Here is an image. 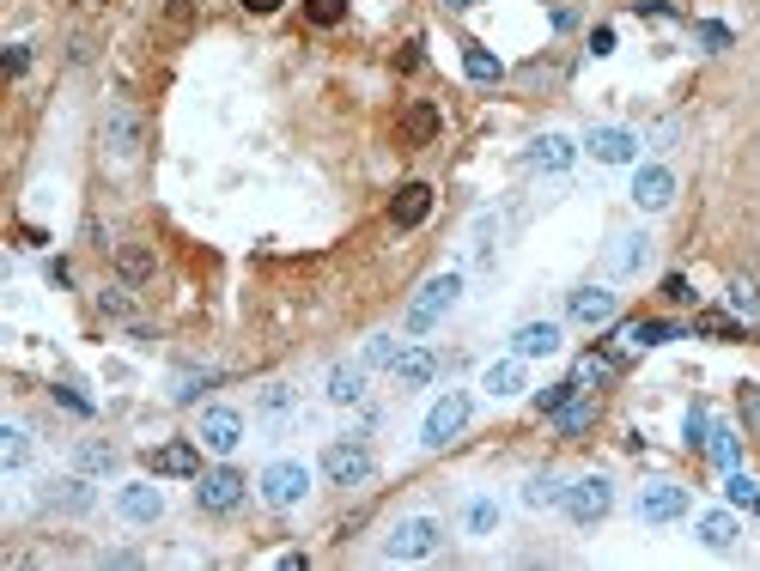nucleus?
<instances>
[{"instance_id":"obj_35","label":"nucleus","mask_w":760,"mask_h":571,"mask_svg":"<svg viewBox=\"0 0 760 571\" xmlns=\"http://www.w3.org/2000/svg\"><path fill=\"white\" fill-rule=\"evenodd\" d=\"M116 268H122L128 280H146V274H152V250H146V243H122V250H116Z\"/></svg>"},{"instance_id":"obj_47","label":"nucleus","mask_w":760,"mask_h":571,"mask_svg":"<svg viewBox=\"0 0 760 571\" xmlns=\"http://www.w3.org/2000/svg\"><path fill=\"white\" fill-rule=\"evenodd\" d=\"M55 401H61V407H73V414H92V401H86V395H80V389H67V383H61V389H55Z\"/></svg>"},{"instance_id":"obj_1","label":"nucleus","mask_w":760,"mask_h":571,"mask_svg":"<svg viewBox=\"0 0 760 571\" xmlns=\"http://www.w3.org/2000/svg\"><path fill=\"white\" fill-rule=\"evenodd\" d=\"M98 140H104V152L116 158V165H128V158L140 152V140H146L140 110H134L128 98H110V104H104V122H98Z\"/></svg>"},{"instance_id":"obj_10","label":"nucleus","mask_w":760,"mask_h":571,"mask_svg":"<svg viewBox=\"0 0 760 571\" xmlns=\"http://www.w3.org/2000/svg\"><path fill=\"white\" fill-rule=\"evenodd\" d=\"M323 474L335 480V486H359V480H371V450L365 444H329L323 450Z\"/></svg>"},{"instance_id":"obj_2","label":"nucleus","mask_w":760,"mask_h":571,"mask_svg":"<svg viewBox=\"0 0 760 571\" xmlns=\"http://www.w3.org/2000/svg\"><path fill=\"white\" fill-rule=\"evenodd\" d=\"M456 292H463V280H456V274H432L420 292H414V304H408V322H402V329L408 335H426L432 329V322L456 304Z\"/></svg>"},{"instance_id":"obj_40","label":"nucleus","mask_w":760,"mask_h":571,"mask_svg":"<svg viewBox=\"0 0 760 571\" xmlns=\"http://www.w3.org/2000/svg\"><path fill=\"white\" fill-rule=\"evenodd\" d=\"M706 432H712V426H706V407L694 401V407H688V426H681V444H688V450H706Z\"/></svg>"},{"instance_id":"obj_43","label":"nucleus","mask_w":760,"mask_h":571,"mask_svg":"<svg viewBox=\"0 0 760 571\" xmlns=\"http://www.w3.org/2000/svg\"><path fill=\"white\" fill-rule=\"evenodd\" d=\"M396 353H402V347H396L390 335H377V341L365 347V365H396Z\"/></svg>"},{"instance_id":"obj_54","label":"nucleus","mask_w":760,"mask_h":571,"mask_svg":"<svg viewBox=\"0 0 760 571\" xmlns=\"http://www.w3.org/2000/svg\"><path fill=\"white\" fill-rule=\"evenodd\" d=\"M754 511H760V505H754Z\"/></svg>"},{"instance_id":"obj_23","label":"nucleus","mask_w":760,"mask_h":571,"mask_svg":"<svg viewBox=\"0 0 760 571\" xmlns=\"http://www.w3.org/2000/svg\"><path fill=\"white\" fill-rule=\"evenodd\" d=\"M523 505H529V511L566 505V480H554V474H529V480H523Z\"/></svg>"},{"instance_id":"obj_27","label":"nucleus","mask_w":760,"mask_h":571,"mask_svg":"<svg viewBox=\"0 0 760 571\" xmlns=\"http://www.w3.org/2000/svg\"><path fill=\"white\" fill-rule=\"evenodd\" d=\"M438 134V110L432 104H414L408 116H402V146H426Z\"/></svg>"},{"instance_id":"obj_3","label":"nucleus","mask_w":760,"mask_h":571,"mask_svg":"<svg viewBox=\"0 0 760 571\" xmlns=\"http://www.w3.org/2000/svg\"><path fill=\"white\" fill-rule=\"evenodd\" d=\"M444 541L438 517H402L390 535H384V559H432Z\"/></svg>"},{"instance_id":"obj_13","label":"nucleus","mask_w":760,"mask_h":571,"mask_svg":"<svg viewBox=\"0 0 760 571\" xmlns=\"http://www.w3.org/2000/svg\"><path fill=\"white\" fill-rule=\"evenodd\" d=\"M511 353L517 359H554L560 353V322H523L511 335Z\"/></svg>"},{"instance_id":"obj_51","label":"nucleus","mask_w":760,"mask_h":571,"mask_svg":"<svg viewBox=\"0 0 760 571\" xmlns=\"http://www.w3.org/2000/svg\"><path fill=\"white\" fill-rule=\"evenodd\" d=\"M742 414H748V426L760 432V389H748V395H742Z\"/></svg>"},{"instance_id":"obj_6","label":"nucleus","mask_w":760,"mask_h":571,"mask_svg":"<svg viewBox=\"0 0 760 571\" xmlns=\"http://www.w3.org/2000/svg\"><path fill=\"white\" fill-rule=\"evenodd\" d=\"M304 493H311V468H304V462H274V468H262V499H268L274 511H292Z\"/></svg>"},{"instance_id":"obj_46","label":"nucleus","mask_w":760,"mask_h":571,"mask_svg":"<svg viewBox=\"0 0 760 571\" xmlns=\"http://www.w3.org/2000/svg\"><path fill=\"white\" fill-rule=\"evenodd\" d=\"M195 25V0H171V31H189Z\"/></svg>"},{"instance_id":"obj_18","label":"nucleus","mask_w":760,"mask_h":571,"mask_svg":"<svg viewBox=\"0 0 760 571\" xmlns=\"http://www.w3.org/2000/svg\"><path fill=\"white\" fill-rule=\"evenodd\" d=\"M426 213H432V189H426V183H402V189H396V201H390V225L414 231Z\"/></svg>"},{"instance_id":"obj_16","label":"nucleus","mask_w":760,"mask_h":571,"mask_svg":"<svg viewBox=\"0 0 760 571\" xmlns=\"http://www.w3.org/2000/svg\"><path fill=\"white\" fill-rule=\"evenodd\" d=\"M49 511H86L98 493H92V486L80 480V474H67V480H43V493H37Z\"/></svg>"},{"instance_id":"obj_12","label":"nucleus","mask_w":760,"mask_h":571,"mask_svg":"<svg viewBox=\"0 0 760 571\" xmlns=\"http://www.w3.org/2000/svg\"><path fill=\"white\" fill-rule=\"evenodd\" d=\"M566 310H572V322H584V329H602V322H615L621 298L608 292V286H578V292L566 298Z\"/></svg>"},{"instance_id":"obj_48","label":"nucleus","mask_w":760,"mask_h":571,"mask_svg":"<svg viewBox=\"0 0 760 571\" xmlns=\"http://www.w3.org/2000/svg\"><path fill=\"white\" fill-rule=\"evenodd\" d=\"M700 43L706 49H730V25H700Z\"/></svg>"},{"instance_id":"obj_26","label":"nucleus","mask_w":760,"mask_h":571,"mask_svg":"<svg viewBox=\"0 0 760 571\" xmlns=\"http://www.w3.org/2000/svg\"><path fill=\"white\" fill-rule=\"evenodd\" d=\"M25 462H31V438H25V426H0V468L19 474Z\"/></svg>"},{"instance_id":"obj_24","label":"nucleus","mask_w":760,"mask_h":571,"mask_svg":"<svg viewBox=\"0 0 760 571\" xmlns=\"http://www.w3.org/2000/svg\"><path fill=\"white\" fill-rule=\"evenodd\" d=\"M359 395H365V365H335L329 371V401L335 407H353Z\"/></svg>"},{"instance_id":"obj_17","label":"nucleus","mask_w":760,"mask_h":571,"mask_svg":"<svg viewBox=\"0 0 760 571\" xmlns=\"http://www.w3.org/2000/svg\"><path fill=\"white\" fill-rule=\"evenodd\" d=\"M572 152H578V146H572L566 134H542V140H529L523 165H529V171H566V165H572Z\"/></svg>"},{"instance_id":"obj_19","label":"nucleus","mask_w":760,"mask_h":571,"mask_svg":"<svg viewBox=\"0 0 760 571\" xmlns=\"http://www.w3.org/2000/svg\"><path fill=\"white\" fill-rule=\"evenodd\" d=\"M554 426H560V438H584V432L596 426V401H590L584 389H572V395H566V407L554 414Z\"/></svg>"},{"instance_id":"obj_25","label":"nucleus","mask_w":760,"mask_h":571,"mask_svg":"<svg viewBox=\"0 0 760 571\" xmlns=\"http://www.w3.org/2000/svg\"><path fill=\"white\" fill-rule=\"evenodd\" d=\"M736 535H742V529H736V517H730V511H706V517H700V541H706L712 553L736 547Z\"/></svg>"},{"instance_id":"obj_49","label":"nucleus","mask_w":760,"mask_h":571,"mask_svg":"<svg viewBox=\"0 0 760 571\" xmlns=\"http://www.w3.org/2000/svg\"><path fill=\"white\" fill-rule=\"evenodd\" d=\"M590 55H615V31H608V25L590 31Z\"/></svg>"},{"instance_id":"obj_33","label":"nucleus","mask_w":760,"mask_h":571,"mask_svg":"<svg viewBox=\"0 0 760 571\" xmlns=\"http://www.w3.org/2000/svg\"><path fill=\"white\" fill-rule=\"evenodd\" d=\"M213 383H219V371H177V383H171V401H183V407H189V401H195V395H207Z\"/></svg>"},{"instance_id":"obj_44","label":"nucleus","mask_w":760,"mask_h":571,"mask_svg":"<svg viewBox=\"0 0 760 571\" xmlns=\"http://www.w3.org/2000/svg\"><path fill=\"white\" fill-rule=\"evenodd\" d=\"M286 407H292V389L286 383H268L262 389V414H286Z\"/></svg>"},{"instance_id":"obj_11","label":"nucleus","mask_w":760,"mask_h":571,"mask_svg":"<svg viewBox=\"0 0 760 571\" xmlns=\"http://www.w3.org/2000/svg\"><path fill=\"white\" fill-rule=\"evenodd\" d=\"M681 511H688V486L675 480H651L639 493V523H675Z\"/></svg>"},{"instance_id":"obj_42","label":"nucleus","mask_w":760,"mask_h":571,"mask_svg":"<svg viewBox=\"0 0 760 571\" xmlns=\"http://www.w3.org/2000/svg\"><path fill=\"white\" fill-rule=\"evenodd\" d=\"M98 310H104V316H116V322H128V316H134V298L116 286V292H98Z\"/></svg>"},{"instance_id":"obj_14","label":"nucleus","mask_w":760,"mask_h":571,"mask_svg":"<svg viewBox=\"0 0 760 571\" xmlns=\"http://www.w3.org/2000/svg\"><path fill=\"white\" fill-rule=\"evenodd\" d=\"M633 201H639L645 213H663V207L675 201V171H663V165H645V171L633 177Z\"/></svg>"},{"instance_id":"obj_30","label":"nucleus","mask_w":760,"mask_h":571,"mask_svg":"<svg viewBox=\"0 0 760 571\" xmlns=\"http://www.w3.org/2000/svg\"><path fill=\"white\" fill-rule=\"evenodd\" d=\"M487 395H517L523 389V359H499V365H487V383H481Z\"/></svg>"},{"instance_id":"obj_9","label":"nucleus","mask_w":760,"mask_h":571,"mask_svg":"<svg viewBox=\"0 0 760 571\" xmlns=\"http://www.w3.org/2000/svg\"><path fill=\"white\" fill-rule=\"evenodd\" d=\"M584 152L596 158V165H633V158H639V134L633 128H590Z\"/></svg>"},{"instance_id":"obj_15","label":"nucleus","mask_w":760,"mask_h":571,"mask_svg":"<svg viewBox=\"0 0 760 571\" xmlns=\"http://www.w3.org/2000/svg\"><path fill=\"white\" fill-rule=\"evenodd\" d=\"M116 511L128 517V523H159V511H165V493H159V486H122V493H116Z\"/></svg>"},{"instance_id":"obj_34","label":"nucleus","mask_w":760,"mask_h":571,"mask_svg":"<svg viewBox=\"0 0 760 571\" xmlns=\"http://www.w3.org/2000/svg\"><path fill=\"white\" fill-rule=\"evenodd\" d=\"M706 450H712V462H718V468H736V462H742V444H736V432H730V426H712V432H706Z\"/></svg>"},{"instance_id":"obj_41","label":"nucleus","mask_w":760,"mask_h":571,"mask_svg":"<svg viewBox=\"0 0 760 571\" xmlns=\"http://www.w3.org/2000/svg\"><path fill=\"white\" fill-rule=\"evenodd\" d=\"M572 389H578V383H548V389H536V414H560Z\"/></svg>"},{"instance_id":"obj_4","label":"nucleus","mask_w":760,"mask_h":571,"mask_svg":"<svg viewBox=\"0 0 760 571\" xmlns=\"http://www.w3.org/2000/svg\"><path fill=\"white\" fill-rule=\"evenodd\" d=\"M469 407H475V401H469L463 389L438 395V401H432V414H426V426H420V444H426V450H444V444H450L456 432L469 426Z\"/></svg>"},{"instance_id":"obj_52","label":"nucleus","mask_w":760,"mask_h":571,"mask_svg":"<svg viewBox=\"0 0 760 571\" xmlns=\"http://www.w3.org/2000/svg\"><path fill=\"white\" fill-rule=\"evenodd\" d=\"M244 7H250V13H274V7H280V0H244Z\"/></svg>"},{"instance_id":"obj_20","label":"nucleus","mask_w":760,"mask_h":571,"mask_svg":"<svg viewBox=\"0 0 760 571\" xmlns=\"http://www.w3.org/2000/svg\"><path fill=\"white\" fill-rule=\"evenodd\" d=\"M152 474H201V450H195L189 438L159 444V450H152Z\"/></svg>"},{"instance_id":"obj_8","label":"nucleus","mask_w":760,"mask_h":571,"mask_svg":"<svg viewBox=\"0 0 760 571\" xmlns=\"http://www.w3.org/2000/svg\"><path fill=\"white\" fill-rule=\"evenodd\" d=\"M195 438H201L213 456H232V450L244 444V414H238V407H207L201 426H195Z\"/></svg>"},{"instance_id":"obj_45","label":"nucleus","mask_w":760,"mask_h":571,"mask_svg":"<svg viewBox=\"0 0 760 571\" xmlns=\"http://www.w3.org/2000/svg\"><path fill=\"white\" fill-rule=\"evenodd\" d=\"M663 298H669V304H694V286H688V274H669V280H663Z\"/></svg>"},{"instance_id":"obj_50","label":"nucleus","mask_w":760,"mask_h":571,"mask_svg":"<svg viewBox=\"0 0 760 571\" xmlns=\"http://www.w3.org/2000/svg\"><path fill=\"white\" fill-rule=\"evenodd\" d=\"M639 13H651V19H681V13L669 7V0H639Z\"/></svg>"},{"instance_id":"obj_53","label":"nucleus","mask_w":760,"mask_h":571,"mask_svg":"<svg viewBox=\"0 0 760 571\" xmlns=\"http://www.w3.org/2000/svg\"><path fill=\"white\" fill-rule=\"evenodd\" d=\"M444 7H450V13H469V7H475V0H444Z\"/></svg>"},{"instance_id":"obj_22","label":"nucleus","mask_w":760,"mask_h":571,"mask_svg":"<svg viewBox=\"0 0 760 571\" xmlns=\"http://www.w3.org/2000/svg\"><path fill=\"white\" fill-rule=\"evenodd\" d=\"M390 371H396V383H408V389H420V383H432V371H438V359H432L426 347H402Z\"/></svg>"},{"instance_id":"obj_31","label":"nucleus","mask_w":760,"mask_h":571,"mask_svg":"<svg viewBox=\"0 0 760 571\" xmlns=\"http://www.w3.org/2000/svg\"><path fill=\"white\" fill-rule=\"evenodd\" d=\"M724 499H730V505H742V511H748V505H760V480H754V474H742V468H724Z\"/></svg>"},{"instance_id":"obj_7","label":"nucleus","mask_w":760,"mask_h":571,"mask_svg":"<svg viewBox=\"0 0 760 571\" xmlns=\"http://www.w3.org/2000/svg\"><path fill=\"white\" fill-rule=\"evenodd\" d=\"M195 505L201 511H238L244 505V474L238 468H207V474H195Z\"/></svg>"},{"instance_id":"obj_38","label":"nucleus","mask_w":760,"mask_h":571,"mask_svg":"<svg viewBox=\"0 0 760 571\" xmlns=\"http://www.w3.org/2000/svg\"><path fill=\"white\" fill-rule=\"evenodd\" d=\"M304 19H311V25H341L347 19V0H304Z\"/></svg>"},{"instance_id":"obj_39","label":"nucleus","mask_w":760,"mask_h":571,"mask_svg":"<svg viewBox=\"0 0 760 571\" xmlns=\"http://www.w3.org/2000/svg\"><path fill=\"white\" fill-rule=\"evenodd\" d=\"M694 335H712V341H736L742 329H736V322H730V316H718V310H706V316H694Z\"/></svg>"},{"instance_id":"obj_29","label":"nucleus","mask_w":760,"mask_h":571,"mask_svg":"<svg viewBox=\"0 0 760 571\" xmlns=\"http://www.w3.org/2000/svg\"><path fill=\"white\" fill-rule=\"evenodd\" d=\"M724 304H730L742 322H760V292H754V280H742V274H736V280L724 286Z\"/></svg>"},{"instance_id":"obj_37","label":"nucleus","mask_w":760,"mask_h":571,"mask_svg":"<svg viewBox=\"0 0 760 571\" xmlns=\"http://www.w3.org/2000/svg\"><path fill=\"white\" fill-rule=\"evenodd\" d=\"M463 523H469V535H493V529H499V505H493V499H469Z\"/></svg>"},{"instance_id":"obj_32","label":"nucleus","mask_w":760,"mask_h":571,"mask_svg":"<svg viewBox=\"0 0 760 571\" xmlns=\"http://www.w3.org/2000/svg\"><path fill=\"white\" fill-rule=\"evenodd\" d=\"M73 462H80L86 474H110V468H116V450H110L104 438H86L80 450H73Z\"/></svg>"},{"instance_id":"obj_21","label":"nucleus","mask_w":760,"mask_h":571,"mask_svg":"<svg viewBox=\"0 0 760 571\" xmlns=\"http://www.w3.org/2000/svg\"><path fill=\"white\" fill-rule=\"evenodd\" d=\"M645 250H651V237H645V231L615 237V250H608V274H639V268H645Z\"/></svg>"},{"instance_id":"obj_5","label":"nucleus","mask_w":760,"mask_h":571,"mask_svg":"<svg viewBox=\"0 0 760 571\" xmlns=\"http://www.w3.org/2000/svg\"><path fill=\"white\" fill-rule=\"evenodd\" d=\"M608 511H615V486H608L602 474H584L566 486V517L572 523H602Z\"/></svg>"},{"instance_id":"obj_28","label":"nucleus","mask_w":760,"mask_h":571,"mask_svg":"<svg viewBox=\"0 0 760 571\" xmlns=\"http://www.w3.org/2000/svg\"><path fill=\"white\" fill-rule=\"evenodd\" d=\"M463 67H469L475 86H493V79L505 73V67H499V55H493V49H481V43H463Z\"/></svg>"},{"instance_id":"obj_36","label":"nucleus","mask_w":760,"mask_h":571,"mask_svg":"<svg viewBox=\"0 0 760 571\" xmlns=\"http://www.w3.org/2000/svg\"><path fill=\"white\" fill-rule=\"evenodd\" d=\"M615 365H621V359H608V353H584V359L572 365V383H578V389H584V383H602Z\"/></svg>"}]
</instances>
